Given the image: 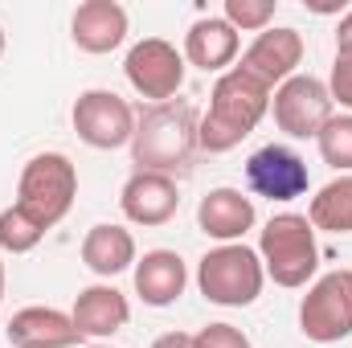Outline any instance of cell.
Instances as JSON below:
<instances>
[{"instance_id":"cell-1","label":"cell","mask_w":352,"mask_h":348,"mask_svg":"<svg viewBox=\"0 0 352 348\" xmlns=\"http://www.w3.org/2000/svg\"><path fill=\"white\" fill-rule=\"evenodd\" d=\"M201 115L188 98L168 102H148L135 115V135H131V160L135 173H160L184 176L192 168V156L201 152Z\"/></svg>"},{"instance_id":"cell-2","label":"cell","mask_w":352,"mask_h":348,"mask_svg":"<svg viewBox=\"0 0 352 348\" xmlns=\"http://www.w3.org/2000/svg\"><path fill=\"white\" fill-rule=\"evenodd\" d=\"M270 94L263 78H254L250 70H242L238 62L213 83L209 90V111L201 115V152L209 156H221V152H234L266 115H270Z\"/></svg>"},{"instance_id":"cell-3","label":"cell","mask_w":352,"mask_h":348,"mask_svg":"<svg viewBox=\"0 0 352 348\" xmlns=\"http://www.w3.org/2000/svg\"><path fill=\"white\" fill-rule=\"evenodd\" d=\"M258 259L266 279H274L278 287H307L320 270V246L307 213H274L258 234Z\"/></svg>"},{"instance_id":"cell-4","label":"cell","mask_w":352,"mask_h":348,"mask_svg":"<svg viewBox=\"0 0 352 348\" xmlns=\"http://www.w3.org/2000/svg\"><path fill=\"white\" fill-rule=\"evenodd\" d=\"M78 197V168L62 152H37L16 180V209H25L41 230H54Z\"/></svg>"},{"instance_id":"cell-5","label":"cell","mask_w":352,"mask_h":348,"mask_svg":"<svg viewBox=\"0 0 352 348\" xmlns=\"http://www.w3.org/2000/svg\"><path fill=\"white\" fill-rule=\"evenodd\" d=\"M263 283H266L263 259L246 242L213 246L197 262V287L217 307H250L263 295Z\"/></svg>"},{"instance_id":"cell-6","label":"cell","mask_w":352,"mask_h":348,"mask_svg":"<svg viewBox=\"0 0 352 348\" xmlns=\"http://www.w3.org/2000/svg\"><path fill=\"white\" fill-rule=\"evenodd\" d=\"M299 332L316 345H340L352 336V270L320 274L299 303Z\"/></svg>"},{"instance_id":"cell-7","label":"cell","mask_w":352,"mask_h":348,"mask_svg":"<svg viewBox=\"0 0 352 348\" xmlns=\"http://www.w3.org/2000/svg\"><path fill=\"white\" fill-rule=\"evenodd\" d=\"M270 115H274V127L291 140H316L328 119H332V94L328 83L311 78V74H295L287 78L283 87H274L270 94Z\"/></svg>"},{"instance_id":"cell-8","label":"cell","mask_w":352,"mask_h":348,"mask_svg":"<svg viewBox=\"0 0 352 348\" xmlns=\"http://www.w3.org/2000/svg\"><path fill=\"white\" fill-rule=\"evenodd\" d=\"M70 119H74L78 140L87 148H98V152H115V148L131 144V135H135V111L115 90H82L74 98Z\"/></svg>"},{"instance_id":"cell-9","label":"cell","mask_w":352,"mask_h":348,"mask_svg":"<svg viewBox=\"0 0 352 348\" xmlns=\"http://www.w3.org/2000/svg\"><path fill=\"white\" fill-rule=\"evenodd\" d=\"M123 74H127V83L140 98L168 102V98H176V90L184 87V54L164 37H144L127 50Z\"/></svg>"},{"instance_id":"cell-10","label":"cell","mask_w":352,"mask_h":348,"mask_svg":"<svg viewBox=\"0 0 352 348\" xmlns=\"http://www.w3.org/2000/svg\"><path fill=\"white\" fill-rule=\"evenodd\" d=\"M246 184H250L254 197L287 205V201H295V197L307 193L311 173H307V164H303L299 152H291L283 144H266V148H258L246 160Z\"/></svg>"},{"instance_id":"cell-11","label":"cell","mask_w":352,"mask_h":348,"mask_svg":"<svg viewBox=\"0 0 352 348\" xmlns=\"http://www.w3.org/2000/svg\"><path fill=\"white\" fill-rule=\"evenodd\" d=\"M238 66L250 70L254 78H263L270 90L283 87V83L295 78L299 66H303V33L291 29V25H270V29H263V33L250 41V50L242 54Z\"/></svg>"},{"instance_id":"cell-12","label":"cell","mask_w":352,"mask_h":348,"mask_svg":"<svg viewBox=\"0 0 352 348\" xmlns=\"http://www.w3.org/2000/svg\"><path fill=\"white\" fill-rule=\"evenodd\" d=\"M119 209L131 226H144V230H156V226H168L180 209V193H176L173 176L160 173H131L123 180V193H119Z\"/></svg>"},{"instance_id":"cell-13","label":"cell","mask_w":352,"mask_h":348,"mask_svg":"<svg viewBox=\"0 0 352 348\" xmlns=\"http://www.w3.org/2000/svg\"><path fill=\"white\" fill-rule=\"evenodd\" d=\"M254 221H258L254 201H250L242 188H230V184L209 188V193L201 197V205H197V226H201V234L213 238V242H221V246L242 242V238L254 230Z\"/></svg>"},{"instance_id":"cell-14","label":"cell","mask_w":352,"mask_h":348,"mask_svg":"<svg viewBox=\"0 0 352 348\" xmlns=\"http://www.w3.org/2000/svg\"><path fill=\"white\" fill-rule=\"evenodd\" d=\"M70 320H74V328L82 332V340L102 345L107 336H115V332L127 328L131 303H127V295H123L119 287H111V283H90V287H82V291L74 295Z\"/></svg>"},{"instance_id":"cell-15","label":"cell","mask_w":352,"mask_h":348,"mask_svg":"<svg viewBox=\"0 0 352 348\" xmlns=\"http://www.w3.org/2000/svg\"><path fill=\"white\" fill-rule=\"evenodd\" d=\"M238 50H242V33L226 17H201L188 25L180 54L188 66H197L205 74H226L238 62Z\"/></svg>"},{"instance_id":"cell-16","label":"cell","mask_w":352,"mask_h":348,"mask_svg":"<svg viewBox=\"0 0 352 348\" xmlns=\"http://www.w3.org/2000/svg\"><path fill=\"white\" fill-rule=\"evenodd\" d=\"M70 37L82 54H111L127 41V8L119 0H87L70 17Z\"/></svg>"},{"instance_id":"cell-17","label":"cell","mask_w":352,"mask_h":348,"mask_svg":"<svg viewBox=\"0 0 352 348\" xmlns=\"http://www.w3.org/2000/svg\"><path fill=\"white\" fill-rule=\"evenodd\" d=\"M8 345L12 348H74L82 345V332L74 328L70 312H58V307H21L12 320H8Z\"/></svg>"},{"instance_id":"cell-18","label":"cell","mask_w":352,"mask_h":348,"mask_svg":"<svg viewBox=\"0 0 352 348\" xmlns=\"http://www.w3.org/2000/svg\"><path fill=\"white\" fill-rule=\"evenodd\" d=\"M135 295L148 307H173L188 287V266L176 250H148L144 259H135Z\"/></svg>"},{"instance_id":"cell-19","label":"cell","mask_w":352,"mask_h":348,"mask_svg":"<svg viewBox=\"0 0 352 348\" xmlns=\"http://www.w3.org/2000/svg\"><path fill=\"white\" fill-rule=\"evenodd\" d=\"M135 259H140V254H135L131 230H123V226H115V221L90 226L87 238H82V262H87L98 279H115V274L131 270Z\"/></svg>"},{"instance_id":"cell-20","label":"cell","mask_w":352,"mask_h":348,"mask_svg":"<svg viewBox=\"0 0 352 348\" xmlns=\"http://www.w3.org/2000/svg\"><path fill=\"white\" fill-rule=\"evenodd\" d=\"M307 221H311V230H324V234H352V176L328 180L311 197Z\"/></svg>"},{"instance_id":"cell-21","label":"cell","mask_w":352,"mask_h":348,"mask_svg":"<svg viewBox=\"0 0 352 348\" xmlns=\"http://www.w3.org/2000/svg\"><path fill=\"white\" fill-rule=\"evenodd\" d=\"M320 144V160L340 176H352V115H332L328 127L316 135Z\"/></svg>"},{"instance_id":"cell-22","label":"cell","mask_w":352,"mask_h":348,"mask_svg":"<svg viewBox=\"0 0 352 348\" xmlns=\"http://www.w3.org/2000/svg\"><path fill=\"white\" fill-rule=\"evenodd\" d=\"M45 234H50V230H41V226H37L25 209H16V205H8V209L0 213V250H8V254H29V250H37Z\"/></svg>"},{"instance_id":"cell-23","label":"cell","mask_w":352,"mask_h":348,"mask_svg":"<svg viewBox=\"0 0 352 348\" xmlns=\"http://www.w3.org/2000/svg\"><path fill=\"white\" fill-rule=\"evenodd\" d=\"M274 8H278V0H226L221 17L238 33H263V29H270V21H274Z\"/></svg>"},{"instance_id":"cell-24","label":"cell","mask_w":352,"mask_h":348,"mask_svg":"<svg viewBox=\"0 0 352 348\" xmlns=\"http://www.w3.org/2000/svg\"><path fill=\"white\" fill-rule=\"evenodd\" d=\"M192 348H254L250 336L234 324H205L197 336H192Z\"/></svg>"},{"instance_id":"cell-25","label":"cell","mask_w":352,"mask_h":348,"mask_svg":"<svg viewBox=\"0 0 352 348\" xmlns=\"http://www.w3.org/2000/svg\"><path fill=\"white\" fill-rule=\"evenodd\" d=\"M328 94H332V107H344V115H352V50L336 54L328 74Z\"/></svg>"},{"instance_id":"cell-26","label":"cell","mask_w":352,"mask_h":348,"mask_svg":"<svg viewBox=\"0 0 352 348\" xmlns=\"http://www.w3.org/2000/svg\"><path fill=\"white\" fill-rule=\"evenodd\" d=\"M352 50V8L340 17V25H336V54H349Z\"/></svg>"},{"instance_id":"cell-27","label":"cell","mask_w":352,"mask_h":348,"mask_svg":"<svg viewBox=\"0 0 352 348\" xmlns=\"http://www.w3.org/2000/svg\"><path fill=\"white\" fill-rule=\"evenodd\" d=\"M152 348H192V336L188 332H164L152 340Z\"/></svg>"},{"instance_id":"cell-28","label":"cell","mask_w":352,"mask_h":348,"mask_svg":"<svg viewBox=\"0 0 352 348\" xmlns=\"http://www.w3.org/2000/svg\"><path fill=\"white\" fill-rule=\"evenodd\" d=\"M0 303H4V262H0Z\"/></svg>"},{"instance_id":"cell-29","label":"cell","mask_w":352,"mask_h":348,"mask_svg":"<svg viewBox=\"0 0 352 348\" xmlns=\"http://www.w3.org/2000/svg\"><path fill=\"white\" fill-rule=\"evenodd\" d=\"M0 58H4V29H0Z\"/></svg>"},{"instance_id":"cell-30","label":"cell","mask_w":352,"mask_h":348,"mask_svg":"<svg viewBox=\"0 0 352 348\" xmlns=\"http://www.w3.org/2000/svg\"><path fill=\"white\" fill-rule=\"evenodd\" d=\"M82 348H111V345H82Z\"/></svg>"}]
</instances>
